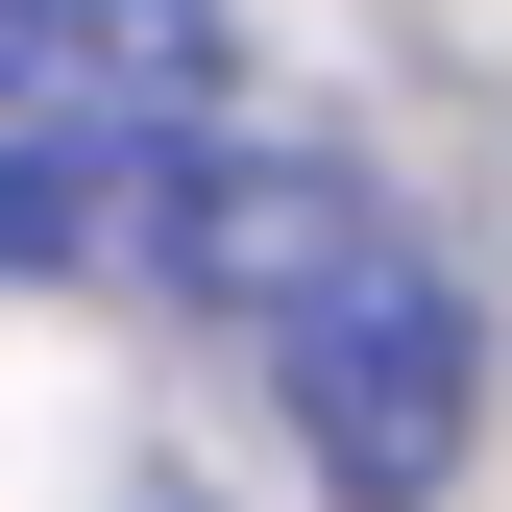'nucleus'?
<instances>
[{"instance_id":"obj_3","label":"nucleus","mask_w":512,"mask_h":512,"mask_svg":"<svg viewBox=\"0 0 512 512\" xmlns=\"http://www.w3.org/2000/svg\"><path fill=\"white\" fill-rule=\"evenodd\" d=\"M220 74H244L220 0H49V98H74V122H196Z\"/></svg>"},{"instance_id":"obj_1","label":"nucleus","mask_w":512,"mask_h":512,"mask_svg":"<svg viewBox=\"0 0 512 512\" xmlns=\"http://www.w3.org/2000/svg\"><path fill=\"white\" fill-rule=\"evenodd\" d=\"M171 293H220L244 342H269V415H293V464L342 512H415L488 439V317L439 293L415 220L342 196V171H196V196H171Z\"/></svg>"},{"instance_id":"obj_2","label":"nucleus","mask_w":512,"mask_h":512,"mask_svg":"<svg viewBox=\"0 0 512 512\" xmlns=\"http://www.w3.org/2000/svg\"><path fill=\"white\" fill-rule=\"evenodd\" d=\"M196 147L171 122H74V147H0V269H171Z\"/></svg>"},{"instance_id":"obj_4","label":"nucleus","mask_w":512,"mask_h":512,"mask_svg":"<svg viewBox=\"0 0 512 512\" xmlns=\"http://www.w3.org/2000/svg\"><path fill=\"white\" fill-rule=\"evenodd\" d=\"M49 98V0H0V122H25Z\"/></svg>"}]
</instances>
